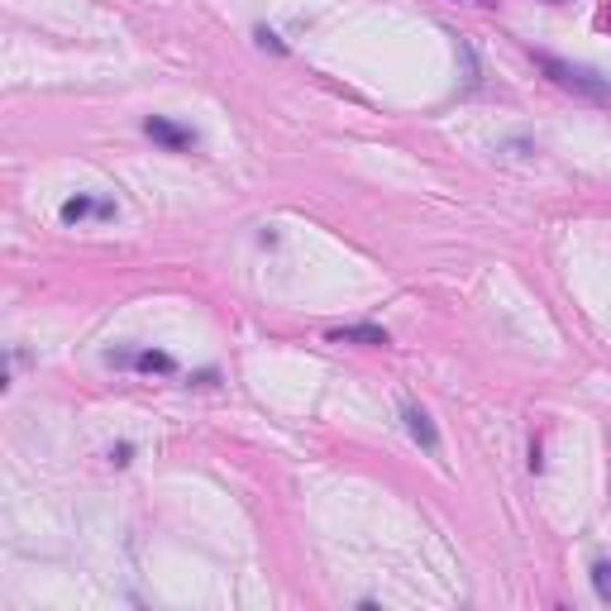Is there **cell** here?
<instances>
[{"label":"cell","instance_id":"9","mask_svg":"<svg viewBox=\"0 0 611 611\" xmlns=\"http://www.w3.org/2000/svg\"><path fill=\"white\" fill-rule=\"evenodd\" d=\"M258 44H263V48H272V53H282V44H278V34H268V29H258Z\"/></svg>","mask_w":611,"mask_h":611},{"label":"cell","instance_id":"5","mask_svg":"<svg viewBox=\"0 0 611 611\" xmlns=\"http://www.w3.org/2000/svg\"><path fill=\"white\" fill-rule=\"evenodd\" d=\"M134 368H143V373H177L173 353H158V349H143V353H134Z\"/></svg>","mask_w":611,"mask_h":611},{"label":"cell","instance_id":"11","mask_svg":"<svg viewBox=\"0 0 611 611\" xmlns=\"http://www.w3.org/2000/svg\"><path fill=\"white\" fill-rule=\"evenodd\" d=\"M606 29H611V15H606Z\"/></svg>","mask_w":611,"mask_h":611},{"label":"cell","instance_id":"4","mask_svg":"<svg viewBox=\"0 0 611 611\" xmlns=\"http://www.w3.org/2000/svg\"><path fill=\"white\" fill-rule=\"evenodd\" d=\"M330 340L334 344H392V334L383 325H340L330 330Z\"/></svg>","mask_w":611,"mask_h":611},{"label":"cell","instance_id":"3","mask_svg":"<svg viewBox=\"0 0 611 611\" xmlns=\"http://www.w3.org/2000/svg\"><path fill=\"white\" fill-rule=\"evenodd\" d=\"M402 420H406V430H411V439H416L420 449L439 454V430H435V420H430L426 411H420L416 402H406V406H402Z\"/></svg>","mask_w":611,"mask_h":611},{"label":"cell","instance_id":"1","mask_svg":"<svg viewBox=\"0 0 611 611\" xmlns=\"http://www.w3.org/2000/svg\"><path fill=\"white\" fill-rule=\"evenodd\" d=\"M535 62H540V72L554 81V87H564V91H574V96H583V100H611V81L597 72V68H583V62H568V58H554V53H535Z\"/></svg>","mask_w":611,"mask_h":611},{"label":"cell","instance_id":"7","mask_svg":"<svg viewBox=\"0 0 611 611\" xmlns=\"http://www.w3.org/2000/svg\"><path fill=\"white\" fill-rule=\"evenodd\" d=\"M593 587L602 602H611V564H593Z\"/></svg>","mask_w":611,"mask_h":611},{"label":"cell","instance_id":"2","mask_svg":"<svg viewBox=\"0 0 611 611\" xmlns=\"http://www.w3.org/2000/svg\"><path fill=\"white\" fill-rule=\"evenodd\" d=\"M143 134H149V139H158L163 149H173V153H182V149H196V130H186V124L167 120V115H149V120H143Z\"/></svg>","mask_w":611,"mask_h":611},{"label":"cell","instance_id":"6","mask_svg":"<svg viewBox=\"0 0 611 611\" xmlns=\"http://www.w3.org/2000/svg\"><path fill=\"white\" fill-rule=\"evenodd\" d=\"M87 216H100V201H91V196H72L68 205H62V220H68V225L87 220Z\"/></svg>","mask_w":611,"mask_h":611},{"label":"cell","instance_id":"10","mask_svg":"<svg viewBox=\"0 0 611 611\" xmlns=\"http://www.w3.org/2000/svg\"><path fill=\"white\" fill-rule=\"evenodd\" d=\"M550 5H564V0H550Z\"/></svg>","mask_w":611,"mask_h":611},{"label":"cell","instance_id":"8","mask_svg":"<svg viewBox=\"0 0 611 611\" xmlns=\"http://www.w3.org/2000/svg\"><path fill=\"white\" fill-rule=\"evenodd\" d=\"M130 454H134V445H115V449H111V463H120V469H124V463H130Z\"/></svg>","mask_w":611,"mask_h":611}]
</instances>
